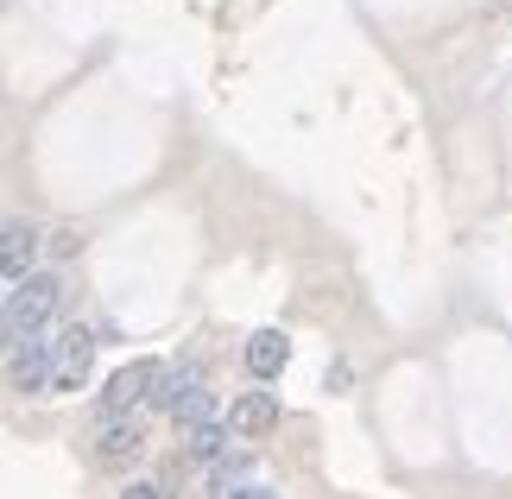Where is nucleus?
<instances>
[{
  "label": "nucleus",
  "instance_id": "39448f33",
  "mask_svg": "<svg viewBox=\"0 0 512 499\" xmlns=\"http://www.w3.org/2000/svg\"><path fill=\"white\" fill-rule=\"evenodd\" d=\"M279 424V392H241L228 405V430H241V436H260Z\"/></svg>",
  "mask_w": 512,
  "mask_h": 499
},
{
  "label": "nucleus",
  "instance_id": "0eeeda50",
  "mask_svg": "<svg viewBox=\"0 0 512 499\" xmlns=\"http://www.w3.org/2000/svg\"><path fill=\"white\" fill-rule=\"evenodd\" d=\"M140 449H146L140 424H121V417H108V424H102V436H95V462H102V468H121V462H133Z\"/></svg>",
  "mask_w": 512,
  "mask_h": 499
},
{
  "label": "nucleus",
  "instance_id": "9d476101",
  "mask_svg": "<svg viewBox=\"0 0 512 499\" xmlns=\"http://www.w3.org/2000/svg\"><path fill=\"white\" fill-rule=\"evenodd\" d=\"M76 247H83V234H76V228H64V234H51V253H76Z\"/></svg>",
  "mask_w": 512,
  "mask_h": 499
},
{
  "label": "nucleus",
  "instance_id": "1a4fd4ad",
  "mask_svg": "<svg viewBox=\"0 0 512 499\" xmlns=\"http://www.w3.org/2000/svg\"><path fill=\"white\" fill-rule=\"evenodd\" d=\"M184 436H190L184 449L196 455V462H215V455H222V443H228V430H222V424H196V430H184Z\"/></svg>",
  "mask_w": 512,
  "mask_h": 499
},
{
  "label": "nucleus",
  "instance_id": "f03ea898",
  "mask_svg": "<svg viewBox=\"0 0 512 499\" xmlns=\"http://www.w3.org/2000/svg\"><path fill=\"white\" fill-rule=\"evenodd\" d=\"M159 386H165V367L152 361V354H140V361H127L121 373L108 379L102 411H108V417H127V411H140L146 398H159Z\"/></svg>",
  "mask_w": 512,
  "mask_h": 499
},
{
  "label": "nucleus",
  "instance_id": "20e7f679",
  "mask_svg": "<svg viewBox=\"0 0 512 499\" xmlns=\"http://www.w3.org/2000/svg\"><path fill=\"white\" fill-rule=\"evenodd\" d=\"M95 361V335L89 329H64L57 335V379H51V392H76L83 386V373Z\"/></svg>",
  "mask_w": 512,
  "mask_h": 499
},
{
  "label": "nucleus",
  "instance_id": "6e6552de",
  "mask_svg": "<svg viewBox=\"0 0 512 499\" xmlns=\"http://www.w3.org/2000/svg\"><path fill=\"white\" fill-rule=\"evenodd\" d=\"M285 361H291V335L260 329V335L247 342V373H253V379H279V373H285Z\"/></svg>",
  "mask_w": 512,
  "mask_h": 499
},
{
  "label": "nucleus",
  "instance_id": "9b49d317",
  "mask_svg": "<svg viewBox=\"0 0 512 499\" xmlns=\"http://www.w3.org/2000/svg\"><path fill=\"white\" fill-rule=\"evenodd\" d=\"M121 499H165V493H159V487H152V481H133V487H127Z\"/></svg>",
  "mask_w": 512,
  "mask_h": 499
},
{
  "label": "nucleus",
  "instance_id": "f8f14e48",
  "mask_svg": "<svg viewBox=\"0 0 512 499\" xmlns=\"http://www.w3.org/2000/svg\"><path fill=\"white\" fill-rule=\"evenodd\" d=\"M228 499H279V493H272V487H234Z\"/></svg>",
  "mask_w": 512,
  "mask_h": 499
},
{
  "label": "nucleus",
  "instance_id": "f257e3e1",
  "mask_svg": "<svg viewBox=\"0 0 512 499\" xmlns=\"http://www.w3.org/2000/svg\"><path fill=\"white\" fill-rule=\"evenodd\" d=\"M57 297H64V285H57L51 272H32L26 285H7V342L45 329L51 310H57Z\"/></svg>",
  "mask_w": 512,
  "mask_h": 499
},
{
  "label": "nucleus",
  "instance_id": "7ed1b4c3",
  "mask_svg": "<svg viewBox=\"0 0 512 499\" xmlns=\"http://www.w3.org/2000/svg\"><path fill=\"white\" fill-rule=\"evenodd\" d=\"M51 379H57V342H45V335L7 342V386L13 392H45Z\"/></svg>",
  "mask_w": 512,
  "mask_h": 499
},
{
  "label": "nucleus",
  "instance_id": "423d86ee",
  "mask_svg": "<svg viewBox=\"0 0 512 499\" xmlns=\"http://www.w3.org/2000/svg\"><path fill=\"white\" fill-rule=\"evenodd\" d=\"M32 259H38V234L26 222H7V241H0V272H7V285H26Z\"/></svg>",
  "mask_w": 512,
  "mask_h": 499
}]
</instances>
